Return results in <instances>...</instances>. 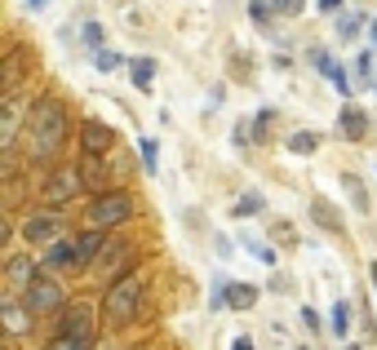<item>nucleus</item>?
Here are the masks:
<instances>
[{
    "instance_id": "1",
    "label": "nucleus",
    "mask_w": 377,
    "mask_h": 350,
    "mask_svg": "<svg viewBox=\"0 0 377 350\" xmlns=\"http://www.w3.org/2000/svg\"><path fill=\"white\" fill-rule=\"evenodd\" d=\"M71 116L58 98H40L32 102V116H27V138H32V160H53L67 142Z\"/></svg>"
},
{
    "instance_id": "2",
    "label": "nucleus",
    "mask_w": 377,
    "mask_h": 350,
    "mask_svg": "<svg viewBox=\"0 0 377 350\" xmlns=\"http://www.w3.org/2000/svg\"><path fill=\"white\" fill-rule=\"evenodd\" d=\"M143 275H125L116 279L107 288V297H102V319H107L111 328H125L138 319V310H143Z\"/></svg>"
},
{
    "instance_id": "3",
    "label": "nucleus",
    "mask_w": 377,
    "mask_h": 350,
    "mask_svg": "<svg viewBox=\"0 0 377 350\" xmlns=\"http://www.w3.org/2000/svg\"><path fill=\"white\" fill-rule=\"evenodd\" d=\"M129 217H134V200H129L125 191H102V195H93V204H89V226H98V231H116V226H125Z\"/></svg>"
},
{
    "instance_id": "4",
    "label": "nucleus",
    "mask_w": 377,
    "mask_h": 350,
    "mask_svg": "<svg viewBox=\"0 0 377 350\" xmlns=\"http://www.w3.org/2000/svg\"><path fill=\"white\" fill-rule=\"evenodd\" d=\"M23 301L36 310V315H49V310H62V306H67V292H62V284H58V279L36 275V279L23 288Z\"/></svg>"
},
{
    "instance_id": "5",
    "label": "nucleus",
    "mask_w": 377,
    "mask_h": 350,
    "mask_svg": "<svg viewBox=\"0 0 377 350\" xmlns=\"http://www.w3.org/2000/svg\"><path fill=\"white\" fill-rule=\"evenodd\" d=\"M84 186V177H80V168H53L49 173V182H45V200L58 209V204H67L75 191Z\"/></svg>"
},
{
    "instance_id": "6",
    "label": "nucleus",
    "mask_w": 377,
    "mask_h": 350,
    "mask_svg": "<svg viewBox=\"0 0 377 350\" xmlns=\"http://www.w3.org/2000/svg\"><path fill=\"white\" fill-rule=\"evenodd\" d=\"M0 319H5V333L9 337H23V333H32L36 310L27 306L23 297H5V301H0Z\"/></svg>"
},
{
    "instance_id": "7",
    "label": "nucleus",
    "mask_w": 377,
    "mask_h": 350,
    "mask_svg": "<svg viewBox=\"0 0 377 350\" xmlns=\"http://www.w3.org/2000/svg\"><path fill=\"white\" fill-rule=\"evenodd\" d=\"M111 147H116V129L98 125V120H84V125H80V151H84V155H102V160H107Z\"/></svg>"
},
{
    "instance_id": "8",
    "label": "nucleus",
    "mask_w": 377,
    "mask_h": 350,
    "mask_svg": "<svg viewBox=\"0 0 377 350\" xmlns=\"http://www.w3.org/2000/svg\"><path fill=\"white\" fill-rule=\"evenodd\" d=\"M23 235L32 244H53V240H62V217L58 213H32L23 222Z\"/></svg>"
},
{
    "instance_id": "9",
    "label": "nucleus",
    "mask_w": 377,
    "mask_h": 350,
    "mask_svg": "<svg viewBox=\"0 0 377 350\" xmlns=\"http://www.w3.org/2000/svg\"><path fill=\"white\" fill-rule=\"evenodd\" d=\"M53 333H80V337H93V310L84 306V301H71V310L62 306L58 328H53Z\"/></svg>"
},
{
    "instance_id": "10",
    "label": "nucleus",
    "mask_w": 377,
    "mask_h": 350,
    "mask_svg": "<svg viewBox=\"0 0 377 350\" xmlns=\"http://www.w3.org/2000/svg\"><path fill=\"white\" fill-rule=\"evenodd\" d=\"M45 266H53V271H67V266H80V244L75 240H53L49 249H45Z\"/></svg>"
},
{
    "instance_id": "11",
    "label": "nucleus",
    "mask_w": 377,
    "mask_h": 350,
    "mask_svg": "<svg viewBox=\"0 0 377 350\" xmlns=\"http://www.w3.org/2000/svg\"><path fill=\"white\" fill-rule=\"evenodd\" d=\"M311 62H315V67L324 71L328 80H333V89L342 93V98H351V80H346V71H342V67L333 62V53H319V49H311Z\"/></svg>"
},
{
    "instance_id": "12",
    "label": "nucleus",
    "mask_w": 377,
    "mask_h": 350,
    "mask_svg": "<svg viewBox=\"0 0 377 350\" xmlns=\"http://www.w3.org/2000/svg\"><path fill=\"white\" fill-rule=\"evenodd\" d=\"M5 275H9V284H14L18 292L27 288V284H32L36 275H40V262L36 258H9V266H5Z\"/></svg>"
},
{
    "instance_id": "13",
    "label": "nucleus",
    "mask_w": 377,
    "mask_h": 350,
    "mask_svg": "<svg viewBox=\"0 0 377 350\" xmlns=\"http://www.w3.org/2000/svg\"><path fill=\"white\" fill-rule=\"evenodd\" d=\"M258 297H262L258 284H226V306H231V310H253V306H258Z\"/></svg>"
},
{
    "instance_id": "14",
    "label": "nucleus",
    "mask_w": 377,
    "mask_h": 350,
    "mask_svg": "<svg viewBox=\"0 0 377 350\" xmlns=\"http://www.w3.org/2000/svg\"><path fill=\"white\" fill-rule=\"evenodd\" d=\"M80 177H84V191H93V195L107 191V168H102V155H84Z\"/></svg>"
},
{
    "instance_id": "15",
    "label": "nucleus",
    "mask_w": 377,
    "mask_h": 350,
    "mask_svg": "<svg viewBox=\"0 0 377 350\" xmlns=\"http://www.w3.org/2000/svg\"><path fill=\"white\" fill-rule=\"evenodd\" d=\"M311 217H315V222L324 226L328 235H342V231H346V226H342V217H337V209H333L328 200H311Z\"/></svg>"
},
{
    "instance_id": "16",
    "label": "nucleus",
    "mask_w": 377,
    "mask_h": 350,
    "mask_svg": "<svg viewBox=\"0 0 377 350\" xmlns=\"http://www.w3.org/2000/svg\"><path fill=\"white\" fill-rule=\"evenodd\" d=\"M337 129H342V138H364L369 134V116H364L360 107H346L342 120H337Z\"/></svg>"
},
{
    "instance_id": "17",
    "label": "nucleus",
    "mask_w": 377,
    "mask_h": 350,
    "mask_svg": "<svg viewBox=\"0 0 377 350\" xmlns=\"http://www.w3.org/2000/svg\"><path fill=\"white\" fill-rule=\"evenodd\" d=\"M102 235H107V231L89 226V231H84L80 240H75V244H80V262H93V258H102V249H107V240H102Z\"/></svg>"
},
{
    "instance_id": "18",
    "label": "nucleus",
    "mask_w": 377,
    "mask_h": 350,
    "mask_svg": "<svg viewBox=\"0 0 377 350\" xmlns=\"http://www.w3.org/2000/svg\"><path fill=\"white\" fill-rule=\"evenodd\" d=\"M129 75H134V89H151V84H156V62L151 58H134L129 62Z\"/></svg>"
},
{
    "instance_id": "19",
    "label": "nucleus",
    "mask_w": 377,
    "mask_h": 350,
    "mask_svg": "<svg viewBox=\"0 0 377 350\" xmlns=\"http://www.w3.org/2000/svg\"><path fill=\"white\" fill-rule=\"evenodd\" d=\"M289 151H293V155H315V151H319V134H311V129H297V134L289 138Z\"/></svg>"
},
{
    "instance_id": "20",
    "label": "nucleus",
    "mask_w": 377,
    "mask_h": 350,
    "mask_svg": "<svg viewBox=\"0 0 377 350\" xmlns=\"http://www.w3.org/2000/svg\"><path fill=\"white\" fill-rule=\"evenodd\" d=\"M240 244H244V249H249V253H253V258H258V262H262V266H276V262H280V258H276V249H271V244H262V240H253V235H249V231H244V235H240Z\"/></svg>"
},
{
    "instance_id": "21",
    "label": "nucleus",
    "mask_w": 377,
    "mask_h": 350,
    "mask_svg": "<svg viewBox=\"0 0 377 350\" xmlns=\"http://www.w3.org/2000/svg\"><path fill=\"white\" fill-rule=\"evenodd\" d=\"M49 350H93V337H80V333H53Z\"/></svg>"
},
{
    "instance_id": "22",
    "label": "nucleus",
    "mask_w": 377,
    "mask_h": 350,
    "mask_svg": "<svg viewBox=\"0 0 377 350\" xmlns=\"http://www.w3.org/2000/svg\"><path fill=\"white\" fill-rule=\"evenodd\" d=\"M360 27H364V14H360V9L337 18V36H342V40H355V36H360Z\"/></svg>"
},
{
    "instance_id": "23",
    "label": "nucleus",
    "mask_w": 377,
    "mask_h": 350,
    "mask_svg": "<svg viewBox=\"0 0 377 350\" xmlns=\"http://www.w3.org/2000/svg\"><path fill=\"white\" fill-rule=\"evenodd\" d=\"M18 75H23V49L14 45V49L5 53V84H9V89L18 84Z\"/></svg>"
},
{
    "instance_id": "24",
    "label": "nucleus",
    "mask_w": 377,
    "mask_h": 350,
    "mask_svg": "<svg viewBox=\"0 0 377 350\" xmlns=\"http://www.w3.org/2000/svg\"><path fill=\"white\" fill-rule=\"evenodd\" d=\"M262 209H267V200H262L258 191H249V195L235 200V217H253V213H262Z\"/></svg>"
},
{
    "instance_id": "25",
    "label": "nucleus",
    "mask_w": 377,
    "mask_h": 350,
    "mask_svg": "<svg viewBox=\"0 0 377 350\" xmlns=\"http://www.w3.org/2000/svg\"><path fill=\"white\" fill-rule=\"evenodd\" d=\"M346 333H351V306L337 301L333 306V337H346Z\"/></svg>"
},
{
    "instance_id": "26",
    "label": "nucleus",
    "mask_w": 377,
    "mask_h": 350,
    "mask_svg": "<svg viewBox=\"0 0 377 350\" xmlns=\"http://www.w3.org/2000/svg\"><path fill=\"white\" fill-rule=\"evenodd\" d=\"M156 138H143V142H138V160H143V168H147V173H156V164H160V160H156Z\"/></svg>"
},
{
    "instance_id": "27",
    "label": "nucleus",
    "mask_w": 377,
    "mask_h": 350,
    "mask_svg": "<svg viewBox=\"0 0 377 350\" xmlns=\"http://www.w3.org/2000/svg\"><path fill=\"white\" fill-rule=\"evenodd\" d=\"M342 182H346V191H351L355 209H360V213H369V195H364V182H360V177H351V173H346Z\"/></svg>"
},
{
    "instance_id": "28",
    "label": "nucleus",
    "mask_w": 377,
    "mask_h": 350,
    "mask_svg": "<svg viewBox=\"0 0 377 350\" xmlns=\"http://www.w3.org/2000/svg\"><path fill=\"white\" fill-rule=\"evenodd\" d=\"M271 9H276L271 0H249V18H253L258 27H271Z\"/></svg>"
},
{
    "instance_id": "29",
    "label": "nucleus",
    "mask_w": 377,
    "mask_h": 350,
    "mask_svg": "<svg viewBox=\"0 0 377 350\" xmlns=\"http://www.w3.org/2000/svg\"><path fill=\"white\" fill-rule=\"evenodd\" d=\"M93 67H98L102 75L116 71V67H120V53H111V49H93Z\"/></svg>"
},
{
    "instance_id": "30",
    "label": "nucleus",
    "mask_w": 377,
    "mask_h": 350,
    "mask_svg": "<svg viewBox=\"0 0 377 350\" xmlns=\"http://www.w3.org/2000/svg\"><path fill=\"white\" fill-rule=\"evenodd\" d=\"M84 45H89V49H102V23H84Z\"/></svg>"
},
{
    "instance_id": "31",
    "label": "nucleus",
    "mask_w": 377,
    "mask_h": 350,
    "mask_svg": "<svg viewBox=\"0 0 377 350\" xmlns=\"http://www.w3.org/2000/svg\"><path fill=\"white\" fill-rule=\"evenodd\" d=\"M276 14H284V18H297V14H302V0H276Z\"/></svg>"
},
{
    "instance_id": "32",
    "label": "nucleus",
    "mask_w": 377,
    "mask_h": 350,
    "mask_svg": "<svg viewBox=\"0 0 377 350\" xmlns=\"http://www.w3.org/2000/svg\"><path fill=\"white\" fill-rule=\"evenodd\" d=\"M302 324H306V328H311V333H319V328H324V324H319V310H311V306H306V310H302Z\"/></svg>"
},
{
    "instance_id": "33",
    "label": "nucleus",
    "mask_w": 377,
    "mask_h": 350,
    "mask_svg": "<svg viewBox=\"0 0 377 350\" xmlns=\"http://www.w3.org/2000/svg\"><path fill=\"white\" fill-rule=\"evenodd\" d=\"M315 9H319V14H337V9H342V0H315Z\"/></svg>"
},
{
    "instance_id": "34",
    "label": "nucleus",
    "mask_w": 377,
    "mask_h": 350,
    "mask_svg": "<svg viewBox=\"0 0 377 350\" xmlns=\"http://www.w3.org/2000/svg\"><path fill=\"white\" fill-rule=\"evenodd\" d=\"M231 350H253V342H249V337H235V346Z\"/></svg>"
},
{
    "instance_id": "35",
    "label": "nucleus",
    "mask_w": 377,
    "mask_h": 350,
    "mask_svg": "<svg viewBox=\"0 0 377 350\" xmlns=\"http://www.w3.org/2000/svg\"><path fill=\"white\" fill-rule=\"evenodd\" d=\"M45 5H49V0H27V9H45Z\"/></svg>"
},
{
    "instance_id": "36",
    "label": "nucleus",
    "mask_w": 377,
    "mask_h": 350,
    "mask_svg": "<svg viewBox=\"0 0 377 350\" xmlns=\"http://www.w3.org/2000/svg\"><path fill=\"white\" fill-rule=\"evenodd\" d=\"M369 279H373V288H377V262H373V266H369Z\"/></svg>"
},
{
    "instance_id": "37",
    "label": "nucleus",
    "mask_w": 377,
    "mask_h": 350,
    "mask_svg": "<svg viewBox=\"0 0 377 350\" xmlns=\"http://www.w3.org/2000/svg\"><path fill=\"white\" fill-rule=\"evenodd\" d=\"M369 36H373V49H377V23H373V27H369Z\"/></svg>"
},
{
    "instance_id": "38",
    "label": "nucleus",
    "mask_w": 377,
    "mask_h": 350,
    "mask_svg": "<svg viewBox=\"0 0 377 350\" xmlns=\"http://www.w3.org/2000/svg\"><path fill=\"white\" fill-rule=\"evenodd\" d=\"M346 350H360V346H346Z\"/></svg>"
},
{
    "instance_id": "39",
    "label": "nucleus",
    "mask_w": 377,
    "mask_h": 350,
    "mask_svg": "<svg viewBox=\"0 0 377 350\" xmlns=\"http://www.w3.org/2000/svg\"><path fill=\"white\" fill-rule=\"evenodd\" d=\"M297 350H306V346H297Z\"/></svg>"
}]
</instances>
